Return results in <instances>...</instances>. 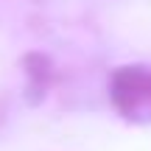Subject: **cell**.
Returning <instances> with one entry per match:
<instances>
[{"label":"cell","mask_w":151,"mask_h":151,"mask_svg":"<svg viewBox=\"0 0 151 151\" xmlns=\"http://www.w3.org/2000/svg\"><path fill=\"white\" fill-rule=\"evenodd\" d=\"M112 101L126 118L151 115V73L146 67H123L112 78Z\"/></svg>","instance_id":"cell-1"}]
</instances>
